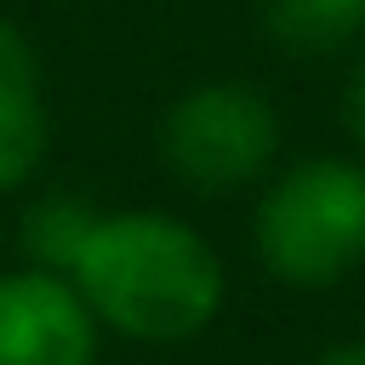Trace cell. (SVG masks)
I'll return each instance as SVG.
<instances>
[{"mask_svg":"<svg viewBox=\"0 0 365 365\" xmlns=\"http://www.w3.org/2000/svg\"><path fill=\"white\" fill-rule=\"evenodd\" d=\"M97 325L143 348H177L211 331L228 297L217 245L165 211H97L63 274Z\"/></svg>","mask_w":365,"mask_h":365,"instance_id":"6da1fadb","label":"cell"},{"mask_svg":"<svg viewBox=\"0 0 365 365\" xmlns=\"http://www.w3.org/2000/svg\"><path fill=\"white\" fill-rule=\"evenodd\" d=\"M251 245L279 285L325 291L365 262V165L342 154L291 160L251 211Z\"/></svg>","mask_w":365,"mask_h":365,"instance_id":"7a4b0ae2","label":"cell"},{"mask_svg":"<svg viewBox=\"0 0 365 365\" xmlns=\"http://www.w3.org/2000/svg\"><path fill=\"white\" fill-rule=\"evenodd\" d=\"M160 160L194 194H234L274 171L279 108L245 80H200L160 114Z\"/></svg>","mask_w":365,"mask_h":365,"instance_id":"3957f363","label":"cell"},{"mask_svg":"<svg viewBox=\"0 0 365 365\" xmlns=\"http://www.w3.org/2000/svg\"><path fill=\"white\" fill-rule=\"evenodd\" d=\"M0 365H97V319L63 274H0Z\"/></svg>","mask_w":365,"mask_h":365,"instance_id":"277c9868","label":"cell"},{"mask_svg":"<svg viewBox=\"0 0 365 365\" xmlns=\"http://www.w3.org/2000/svg\"><path fill=\"white\" fill-rule=\"evenodd\" d=\"M51 148V108L34 40L0 17V194L23 188Z\"/></svg>","mask_w":365,"mask_h":365,"instance_id":"5b68a950","label":"cell"},{"mask_svg":"<svg viewBox=\"0 0 365 365\" xmlns=\"http://www.w3.org/2000/svg\"><path fill=\"white\" fill-rule=\"evenodd\" d=\"M262 29L297 57H331L365 34V0H262Z\"/></svg>","mask_w":365,"mask_h":365,"instance_id":"8992f818","label":"cell"},{"mask_svg":"<svg viewBox=\"0 0 365 365\" xmlns=\"http://www.w3.org/2000/svg\"><path fill=\"white\" fill-rule=\"evenodd\" d=\"M91 222H97V205L86 194H46V200H34L29 217H23V245H29L34 268L68 274V262L86 245Z\"/></svg>","mask_w":365,"mask_h":365,"instance_id":"52a82bcc","label":"cell"},{"mask_svg":"<svg viewBox=\"0 0 365 365\" xmlns=\"http://www.w3.org/2000/svg\"><path fill=\"white\" fill-rule=\"evenodd\" d=\"M342 120H348V137L365 148V57L354 63V74L342 86Z\"/></svg>","mask_w":365,"mask_h":365,"instance_id":"ba28073f","label":"cell"},{"mask_svg":"<svg viewBox=\"0 0 365 365\" xmlns=\"http://www.w3.org/2000/svg\"><path fill=\"white\" fill-rule=\"evenodd\" d=\"M308 365H365V336H348V342H331L325 354H314Z\"/></svg>","mask_w":365,"mask_h":365,"instance_id":"9c48e42d","label":"cell"}]
</instances>
